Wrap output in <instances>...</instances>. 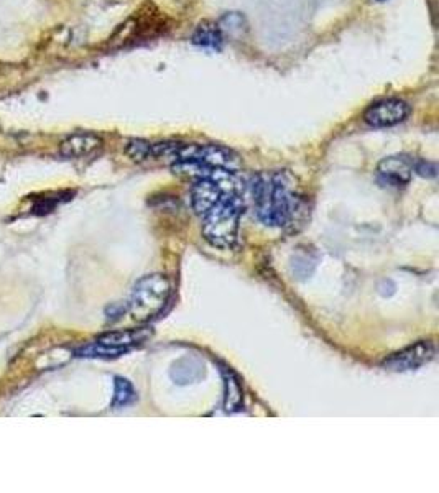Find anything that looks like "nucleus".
<instances>
[{"label":"nucleus","mask_w":439,"mask_h":493,"mask_svg":"<svg viewBox=\"0 0 439 493\" xmlns=\"http://www.w3.org/2000/svg\"><path fill=\"white\" fill-rule=\"evenodd\" d=\"M125 313V306H122V304H114V306H110L107 308V314H109V318H120L122 314Z\"/></svg>","instance_id":"f3484780"},{"label":"nucleus","mask_w":439,"mask_h":493,"mask_svg":"<svg viewBox=\"0 0 439 493\" xmlns=\"http://www.w3.org/2000/svg\"><path fill=\"white\" fill-rule=\"evenodd\" d=\"M171 294L170 279L161 273L146 274L135 283L130 296V313L135 321L146 323L161 314Z\"/></svg>","instance_id":"7ed1b4c3"},{"label":"nucleus","mask_w":439,"mask_h":493,"mask_svg":"<svg viewBox=\"0 0 439 493\" xmlns=\"http://www.w3.org/2000/svg\"><path fill=\"white\" fill-rule=\"evenodd\" d=\"M191 42L198 47L209 48V50H221L222 43H224V37H222L218 23L214 22H203L196 27L193 38Z\"/></svg>","instance_id":"9b49d317"},{"label":"nucleus","mask_w":439,"mask_h":493,"mask_svg":"<svg viewBox=\"0 0 439 493\" xmlns=\"http://www.w3.org/2000/svg\"><path fill=\"white\" fill-rule=\"evenodd\" d=\"M244 212V197L226 195L206 211L203 219V236L216 248H232L239 237V222Z\"/></svg>","instance_id":"f03ea898"},{"label":"nucleus","mask_w":439,"mask_h":493,"mask_svg":"<svg viewBox=\"0 0 439 493\" xmlns=\"http://www.w3.org/2000/svg\"><path fill=\"white\" fill-rule=\"evenodd\" d=\"M224 380V408L227 413H235L244 408V388L237 375L229 367H222Z\"/></svg>","instance_id":"9d476101"},{"label":"nucleus","mask_w":439,"mask_h":493,"mask_svg":"<svg viewBox=\"0 0 439 493\" xmlns=\"http://www.w3.org/2000/svg\"><path fill=\"white\" fill-rule=\"evenodd\" d=\"M378 2H385V0H378Z\"/></svg>","instance_id":"a211bd4d"},{"label":"nucleus","mask_w":439,"mask_h":493,"mask_svg":"<svg viewBox=\"0 0 439 493\" xmlns=\"http://www.w3.org/2000/svg\"><path fill=\"white\" fill-rule=\"evenodd\" d=\"M218 27L221 30L222 37H240V35H244V32L247 30V23L244 15L237 13V12H230L226 13L224 17H221V20L218 22Z\"/></svg>","instance_id":"4468645a"},{"label":"nucleus","mask_w":439,"mask_h":493,"mask_svg":"<svg viewBox=\"0 0 439 493\" xmlns=\"http://www.w3.org/2000/svg\"><path fill=\"white\" fill-rule=\"evenodd\" d=\"M436 349L435 344L430 340H420V342L410 345V347L400 350V352L390 355L383 360L382 367L388 372H408L416 370L431 362L435 359Z\"/></svg>","instance_id":"39448f33"},{"label":"nucleus","mask_w":439,"mask_h":493,"mask_svg":"<svg viewBox=\"0 0 439 493\" xmlns=\"http://www.w3.org/2000/svg\"><path fill=\"white\" fill-rule=\"evenodd\" d=\"M411 108L402 99H383L365 110L364 120L373 129H385L406 120Z\"/></svg>","instance_id":"423d86ee"},{"label":"nucleus","mask_w":439,"mask_h":493,"mask_svg":"<svg viewBox=\"0 0 439 493\" xmlns=\"http://www.w3.org/2000/svg\"><path fill=\"white\" fill-rule=\"evenodd\" d=\"M153 334L150 327L115 330L99 335L95 342L88 344L86 347L78 350L81 357H99V359H115L129 352L130 349L137 347L146 342Z\"/></svg>","instance_id":"20e7f679"},{"label":"nucleus","mask_w":439,"mask_h":493,"mask_svg":"<svg viewBox=\"0 0 439 493\" xmlns=\"http://www.w3.org/2000/svg\"><path fill=\"white\" fill-rule=\"evenodd\" d=\"M193 160L235 173L239 171L242 166L239 156H237L234 151L227 150L224 146L219 145H196V153Z\"/></svg>","instance_id":"6e6552de"},{"label":"nucleus","mask_w":439,"mask_h":493,"mask_svg":"<svg viewBox=\"0 0 439 493\" xmlns=\"http://www.w3.org/2000/svg\"><path fill=\"white\" fill-rule=\"evenodd\" d=\"M255 211L259 219L270 227H290L305 214L301 197L293 192L285 173L257 175L252 181Z\"/></svg>","instance_id":"f257e3e1"},{"label":"nucleus","mask_w":439,"mask_h":493,"mask_svg":"<svg viewBox=\"0 0 439 493\" xmlns=\"http://www.w3.org/2000/svg\"><path fill=\"white\" fill-rule=\"evenodd\" d=\"M125 153L134 161H145L151 158V144L145 140H130L125 146Z\"/></svg>","instance_id":"2eb2a0df"},{"label":"nucleus","mask_w":439,"mask_h":493,"mask_svg":"<svg viewBox=\"0 0 439 493\" xmlns=\"http://www.w3.org/2000/svg\"><path fill=\"white\" fill-rule=\"evenodd\" d=\"M137 400V391L134 390L132 383L127 378L115 377L114 378V408H124V406L132 405Z\"/></svg>","instance_id":"ddd939ff"},{"label":"nucleus","mask_w":439,"mask_h":493,"mask_svg":"<svg viewBox=\"0 0 439 493\" xmlns=\"http://www.w3.org/2000/svg\"><path fill=\"white\" fill-rule=\"evenodd\" d=\"M413 175V161L405 155L383 158L378 163V176L390 186H402L410 182Z\"/></svg>","instance_id":"0eeeda50"},{"label":"nucleus","mask_w":439,"mask_h":493,"mask_svg":"<svg viewBox=\"0 0 439 493\" xmlns=\"http://www.w3.org/2000/svg\"><path fill=\"white\" fill-rule=\"evenodd\" d=\"M103 146V139L95 134H88V132H81V134L69 135L66 140L62 141L59 145V153L66 158H83L94 151H98Z\"/></svg>","instance_id":"1a4fd4ad"},{"label":"nucleus","mask_w":439,"mask_h":493,"mask_svg":"<svg viewBox=\"0 0 439 493\" xmlns=\"http://www.w3.org/2000/svg\"><path fill=\"white\" fill-rule=\"evenodd\" d=\"M413 170H415L420 176L425 178H435L438 173V168L435 163H430V161H413Z\"/></svg>","instance_id":"dca6fc26"},{"label":"nucleus","mask_w":439,"mask_h":493,"mask_svg":"<svg viewBox=\"0 0 439 493\" xmlns=\"http://www.w3.org/2000/svg\"><path fill=\"white\" fill-rule=\"evenodd\" d=\"M203 369L204 365H201L198 360L183 359L173 365V369H171V378H173L176 383L181 385L193 382V380L201 377V373L204 372Z\"/></svg>","instance_id":"f8f14e48"}]
</instances>
